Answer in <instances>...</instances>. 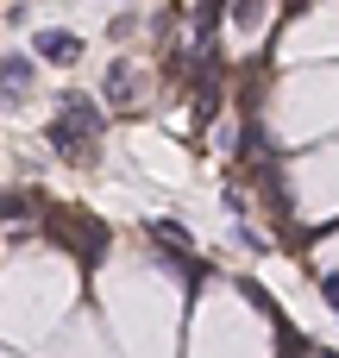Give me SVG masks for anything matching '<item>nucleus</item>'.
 I'll use <instances>...</instances> for the list:
<instances>
[{
	"label": "nucleus",
	"mask_w": 339,
	"mask_h": 358,
	"mask_svg": "<svg viewBox=\"0 0 339 358\" xmlns=\"http://www.w3.org/2000/svg\"><path fill=\"white\" fill-rule=\"evenodd\" d=\"M101 94H107V107H132V94H138V69L120 57L113 69H107V82H101Z\"/></svg>",
	"instance_id": "nucleus-4"
},
{
	"label": "nucleus",
	"mask_w": 339,
	"mask_h": 358,
	"mask_svg": "<svg viewBox=\"0 0 339 358\" xmlns=\"http://www.w3.org/2000/svg\"><path fill=\"white\" fill-rule=\"evenodd\" d=\"M31 208H38L31 195H0V220H25Z\"/></svg>",
	"instance_id": "nucleus-6"
},
{
	"label": "nucleus",
	"mask_w": 339,
	"mask_h": 358,
	"mask_svg": "<svg viewBox=\"0 0 339 358\" xmlns=\"http://www.w3.org/2000/svg\"><path fill=\"white\" fill-rule=\"evenodd\" d=\"M44 239L63 245L75 264H101L107 258V227L88 208H44Z\"/></svg>",
	"instance_id": "nucleus-2"
},
{
	"label": "nucleus",
	"mask_w": 339,
	"mask_h": 358,
	"mask_svg": "<svg viewBox=\"0 0 339 358\" xmlns=\"http://www.w3.org/2000/svg\"><path fill=\"white\" fill-rule=\"evenodd\" d=\"M50 151L69 157V164H94V151H101V107H94L88 94H63V101H57Z\"/></svg>",
	"instance_id": "nucleus-1"
},
{
	"label": "nucleus",
	"mask_w": 339,
	"mask_h": 358,
	"mask_svg": "<svg viewBox=\"0 0 339 358\" xmlns=\"http://www.w3.org/2000/svg\"><path fill=\"white\" fill-rule=\"evenodd\" d=\"M321 289H327V302H333V308H339V277H333V271L321 277Z\"/></svg>",
	"instance_id": "nucleus-7"
},
{
	"label": "nucleus",
	"mask_w": 339,
	"mask_h": 358,
	"mask_svg": "<svg viewBox=\"0 0 339 358\" xmlns=\"http://www.w3.org/2000/svg\"><path fill=\"white\" fill-rule=\"evenodd\" d=\"M0 88L6 94H25L31 88V57H0Z\"/></svg>",
	"instance_id": "nucleus-5"
},
{
	"label": "nucleus",
	"mask_w": 339,
	"mask_h": 358,
	"mask_svg": "<svg viewBox=\"0 0 339 358\" xmlns=\"http://www.w3.org/2000/svg\"><path fill=\"white\" fill-rule=\"evenodd\" d=\"M31 57H44V63H75V57H82V38L63 31V25H57V31H38V38H31Z\"/></svg>",
	"instance_id": "nucleus-3"
}]
</instances>
